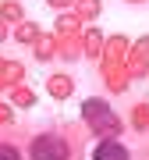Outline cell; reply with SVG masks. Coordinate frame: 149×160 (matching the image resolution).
Wrapping results in <instances>:
<instances>
[{
    "label": "cell",
    "mask_w": 149,
    "mask_h": 160,
    "mask_svg": "<svg viewBox=\"0 0 149 160\" xmlns=\"http://www.w3.org/2000/svg\"><path fill=\"white\" fill-rule=\"evenodd\" d=\"M68 157H71V146L57 132H43L29 142V160H68Z\"/></svg>",
    "instance_id": "6da1fadb"
},
{
    "label": "cell",
    "mask_w": 149,
    "mask_h": 160,
    "mask_svg": "<svg viewBox=\"0 0 149 160\" xmlns=\"http://www.w3.org/2000/svg\"><path fill=\"white\" fill-rule=\"evenodd\" d=\"M85 121H89L96 132H103V125H114V114H110L107 103H99V100H85Z\"/></svg>",
    "instance_id": "7a4b0ae2"
},
{
    "label": "cell",
    "mask_w": 149,
    "mask_h": 160,
    "mask_svg": "<svg viewBox=\"0 0 149 160\" xmlns=\"http://www.w3.org/2000/svg\"><path fill=\"white\" fill-rule=\"evenodd\" d=\"M92 160H132V153L117 139H103V142H96V149H92Z\"/></svg>",
    "instance_id": "3957f363"
},
{
    "label": "cell",
    "mask_w": 149,
    "mask_h": 160,
    "mask_svg": "<svg viewBox=\"0 0 149 160\" xmlns=\"http://www.w3.org/2000/svg\"><path fill=\"white\" fill-rule=\"evenodd\" d=\"M0 160H22L18 146H11V142H0Z\"/></svg>",
    "instance_id": "277c9868"
}]
</instances>
